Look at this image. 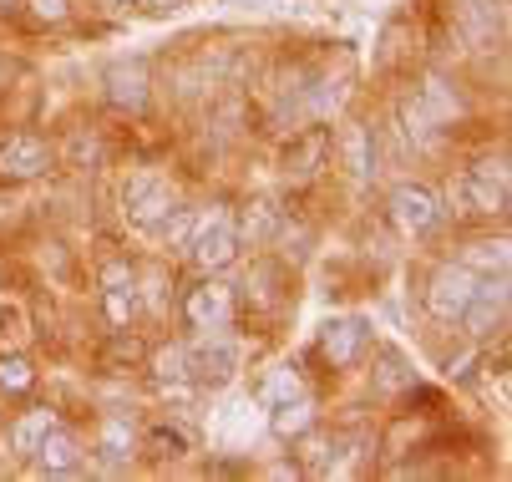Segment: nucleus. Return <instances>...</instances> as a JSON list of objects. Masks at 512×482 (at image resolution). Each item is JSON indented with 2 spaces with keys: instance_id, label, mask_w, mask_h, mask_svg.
Returning a JSON list of instances; mask_svg holds the SVG:
<instances>
[{
  "instance_id": "f257e3e1",
  "label": "nucleus",
  "mask_w": 512,
  "mask_h": 482,
  "mask_svg": "<svg viewBox=\"0 0 512 482\" xmlns=\"http://www.w3.org/2000/svg\"><path fill=\"white\" fill-rule=\"evenodd\" d=\"M183 366H188V381L224 386L239 371V340H229V330H203L193 340V351H183Z\"/></svg>"
},
{
  "instance_id": "f03ea898",
  "label": "nucleus",
  "mask_w": 512,
  "mask_h": 482,
  "mask_svg": "<svg viewBox=\"0 0 512 482\" xmlns=\"http://www.w3.org/2000/svg\"><path fill=\"white\" fill-rule=\"evenodd\" d=\"M507 300H512V290H507V269L497 274V280H492V274H487V280H477L467 310L457 315L462 330H467L472 340H492V335H502V325H507Z\"/></svg>"
},
{
  "instance_id": "7ed1b4c3",
  "label": "nucleus",
  "mask_w": 512,
  "mask_h": 482,
  "mask_svg": "<svg viewBox=\"0 0 512 482\" xmlns=\"http://www.w3.org/2000/svg\"><path fill=\"white\" fill-rule=\"evenodd\" d=\"M239 254V229L229 214H203L198 219V234L188 244V259L203 269V274H218V269H229Z\"/></svg>"
},
{
  "instance_id": "20e7f679",
  "label": "nucleus",
  "mask_w": 512,
  "mask_h": 482,
  "mask_svg": "<svg viewBox=\"0 0 512 482\" xmlns=\"http://www.w3.org/2000/svg\"><path fill=\"white\" fill-rule=\"evenodd\" d=\"M122 203H127V219H132V224L158 229V224L178 209V193H173V183H168V178H158V173H137V178L127 183Z\"/></svg>"
},
{
  "instance_id": "39448f33",
  "label": "nucleus",
  "mask_w": 512,
  "mask_h": 482,
  "mask_svg": "<svg viewBox=\"0 0 512 482\" xmlns=\"http://www.w3.org/2000/svg\"><path fill=\"white\" fill-rule=\"evenodd\" d=\"M56 163L51 143L36 132H11L6 143H0V178H11V183H31V178H46Z\"/></svg>"
},
{
  "instance_id": "423d86ee",
  "label": "nucleus",
  "mask_w": 512,
  "mask_h": 482,
  "mask_svg": "<svg viewBox=\"0 0 512 482\" xmlns=\"http://www.w3.org/2000/svg\"><path fill=\"white\" fill-rule=\"evenodd\" d=\"M472 290H477V274L467 264H442V269L431 274V285H426V310L436 320H457L467 310Z\"/></svg>"
},
{
  "instance_id": "0eeeda50",
  "label": "nucleus",
  "mask_w": 512,
  "mask_h": 482,
  "mask_svg": "<svg viewBox=\"0 0 512 482\" xmlns=\"http://www.w3.org/2000/svg\"><path fill=\"white\" fill-rule=\"evenodd\" d=\"M391 219H396L406 234H431L436 224H442V203H436V193L421 188V183H401V188L391 193Z\"/></svg>"
},
{
  "instance_id": "6e6552de",
  "label": "nucleus",
  "mask_w": 512,
  "mask_h": 482,
  "mask_svg": "<svg viewBox=\"0 0 512 482\" xmlns=\"http://www.w3.org/2000/svg\"><path fill=\"white\" fill-rule=\"evenodd\" d=\"M183 320L203 335V330H229V320H234V295H229V285H213V280H203L198 290H188V300H183Z\"/></svg>"
},
{
  "instance_id": "1a4fd4ad",
  "label": "nucleus",
  "mask_w": 512,
  "mask_h": 482,
  "mask_svg": "<svg viewBox=\"0 0 512 482\" xmlns=\"http://www.w3.org/2000/svg\"><path fill=\"white\" fill-rule=\"evenodd\" d=\"M82 462H87V452H82V442L71 437L66 427H51V432H46V442L36 447V472H46V477L82 472Z\"/></svg>"
},
{
  "instance_id": "9d476101",
  "label": "nucleus",
  "mask_w": 512,
  "mask_h": 482,
  "mask_svg": "<svg viewBox=\"0 0 512 482\" xmlns=\"http://www.w3.org/2000/svg\"><path fill=\"white\" fill-rule=\"evenodd\" d=\"M340 163L350 168V178H371L376 173V132L371 127H360V122H350L345 127V137H340Z\"/></svg>"
},
{
  "instance_id": "9b49d317",
  "label": "nucleus",
  "mask_w": 512,
  "mask_h": 482,
  "mask_svg": "<svg viewBox=\"0 0 512 482\" xmlns=\"http://www.w3.org/2000/svg\"><path fill=\"white\" fill-rule=\"evenodd\" d=\"M320 351H325L330 366H350V361L365 351V325H360V320H335V325H325Z\"/></svg>"
},
{
  "instance_id": "f8f14e48",
  "label": "nucleus",
  "mask_w": 512,
  "mask_h": 482,
  "mask_svg": "<svg viewBox=\"0 0 512 482\" xmlns=\"http://www.w3.org/2000/svg\"><path fill=\"white\" fill-rule=\"evenodd\" d=\"M107 97L127 112H142L148 107V72L132 61V66H112V77H107Z\"/></svg>"
},
{
  "instance_id": "ddd939ff",
  "label": "nucleus",
  "mask_w": 512,
  "mask_h": 482,
  "mask_svg": "<svg viewBox=\"0 0 512 482\" xmlns=\"http://www.w3.org/2000/svg\"><path fill=\"white\" fill-rule=\"evenodd\" d=\"M51 427H56V411H46V406L26 411V417L11 427V452H16V457H36V447L46 442Z\"/></svg>"
},
{
  "instance_id": "4468645a",
  "label": "nucleus",
  "mask_w": 512,
  "mask_h": 482,
  "mask_svg": "<svg viewBox=\"0 0 512 482\" xmlns=\"http://www.w3.org/2000/svg\"><path fill=\"white\" fill-rule=\"evenodd\" d=\"M310 427H315V401H310V396H295V401H279V406H274V432L300 437V432H310Z\"/></svg>"
},
{
  "instance_id": "2eb2a0df",
  "label": "nucleus",
  "mask_w": 512,
  "mask_h": 482,
  "mask_svg": "<svg viewBox=\"0 0 512 482\" xmlns=\"http://www.w3.org/2000/svg\"><path fill=\"white\" fill-rule=\"evenodd\" d=\"M198 219H203V214H193V209H173V214L163 219V239H168V249L188 254V244H193V234H198Z\"/></svg>"
},
{
  "instance_id": "dca6fc26",
  "label": "nucleus",
  "mask_w": 512,
  "mask_h": 482,
  "mask_svg": "<svg viewBox=\"0 0 512 482\" xmlns=\"http://www.w3.org/2000/svg\"><path fill=\"white\" fill-rule=\"evenodd\" d=\"M467 269H507V239H477L467 244Z\"/></svg>"
},
{
  "instance_id": "f3484780",
  "label": "nucleus",
  "mask_w": 512,
  "mask_h": 482,
  "mask_svg": "<svg viewBox=\"0 0 512 482\" xmlns=\"http://www.w3.org/2000/svg\"><path fill=\"white\" fill-rule=\"evenodd\" d=\"M239 229V244L249 239V244H264L269 234H274V209L269 203H249V214H244V224H234Z\"/></svg>"
},
{
  "instance_id": "a211bd4d",
  "label": "nucleus",
  "mask_w": 512,
  "mask_h": 482,
  "mask_svg": "<svg viewBox=\"0 0 512 482\" xmlns=\"http://www.w3.org/2000/svg\"><path fill=\"white\" fill-rule=\"evenodd\" d=\"M295 396H305V381L295 376V366H279V371L269 376V386H264V401L279 406V401H295Z\"/></svg>"
},
{
  "instance_id": "6ab92c4d",
  "label": "nucleus",
  "mask_w": 512,
  "mask_h": 482,
  "mask_svg": "<svg viewBox=\"0 0 512 482\" xmlns=\"http://www.w3.org/2000/svg\"><path fill=\"white\" fill-rule=\"evenodd\" d=\"M31 381H36V371L26 356H0V391H26Z\"/></svg>"
},
{
  "instance_id": "aec40b11",
  "label": "nucleus",
  "mask_w": 512,
  "mask_h": 482,
  "mask_svg": "<svg viewBox=\"0 0 512 482\" xmlns=\"http://www.w3.org/2000/svg\"><path fill=\"white\" fill-rule=\"evenodd\" d=\"M153 376H163V381H188L183 346H168V351H158V356H153Z\"/></svg>"
},
{
  "instance_id": "412c9836",
  "label": "nucleus",
  "mask_w": 512,
  "mask_h": 482,
  "mask_svg": "<svg viewBox=\"0 0 512 482\" xmlns=\"http://www.w3.org/2000/svg\"><path fill=\"white\" fill-rule=\"evenodd\" d=\"M26 6H31V16L46 21V26H56V21L71 16V0H26Z\"/></svg>"
},
{
  "instance_id": "4be33fe9",
  "label": "nucleus",
  "mask_w": 512,
  "mask_h": 482,
  "mask_svg": "<svg viewBox=\"0 0 512 482\" xmlns=\"http://www.w3.org/2000/svg\"><path fill=\"white\" fill-rule=\"evenodd\" d=\"M102 290H132V264L127 259H112L102 269Z\"/></svg>"
},
{
  "instance_id": "5701e85b",
  "label": "nucleus",
  "mask_w": 512,
  "mask_h": 482,
  "mask_svg": "<svg viewBox=\"0 0 512 482\" xmlns=\"http://www.w3.org/2000/svg\"><path fill=\"white\" fill-rule=\"evenodd\" d=\"M295 163H300V168H295V178H310V173H315V163H320V137H310V143H300V148H295Z\"/></svg>"
},
{
  "instance_id": "b1692460",
  "label": "nucleus",
  "mask_w": 512,
  "mask_h": 482,
  "mask_svg": "<svg viewBox=\"0 0 512 482\" xmlns=\"http://www.w3.org/2000/svg\"><path fill=\"white\" fill-rule=\"evenodd\" d=\"M127 447H132V437H122V427H117V422H107V437H102V452H107V457H122Z\"/></svg>"
},
{
  "instance_id": "393cba45",
  "label": "nucleus",
  "mask_w": 512,
  "mask_h": 482,
  "mask_svg": "<svg viewBox=\"0 0 512 482\" xmlns=\"http://www.w3.org/2000/svg\"><path fill=\"white\" fill-rule=\"evenodd\" d=\"M112 6H137V0H112Z\"/></svg>"
},
{
  "instance_id": "a878e982",
  "label": "nucleus",
  "mask_w": 512,
  "mask_h": 482,
  "mask_svg": "<svg viewBox=\"0 0 512 482\" xmlns=\"http://www.w3.org/2000/svg\"><path fill=\"white\" fill-rule=\"evenodd\" d=\"M249 6H264V0H249Z\"/></svg>"
}]
</instances>
